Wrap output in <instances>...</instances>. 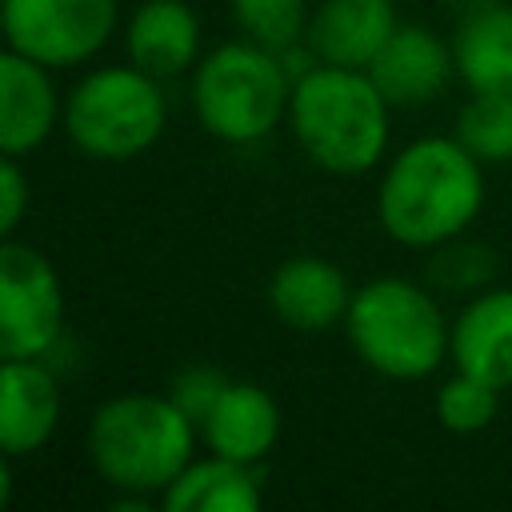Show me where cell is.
<instances>
[{"instance_id":"cell-20","label":"cell","mask_w":512,"mask_h":512,"mask_svg":"<svg viewBox=\"0 0 512 512\" xmlns=\"http://www.w3.org/2000/svg\"><path fill=\"white\" fill-rule=\"evenodd\" d=\"M232 16L252 44L272 52H284L308 36L304 0H232Z\"/></svg>"},{"instance_id":"cell-10","label":"cell","mask_w":512,"mask_h":512,"mask_svg":"<svg viewBox=\"0 0 512 512\" xmlns=\"http://www.w3.org/2000/svg\"><path fill=\"white\" fill-rule=\"evenodd\" d=\"M352 296L356 292L348 288V276L320 256L284 260L268 284V304H272L276 320L296 332H328V328L344 324Z\"/></svg>"},{"instance_id":"cell-8","label":"cell","mask_w":512,"mask_h":512,"mask_svg":"<svg viewBox=\"0 0 512 512\" xmlns=\"http://www.w3.org/2000/svg\"><path fill=\"white\" fill-rule=\"evenodd\" d=\"M116 12V0H4V40L48 68H72L108 44Z\"/></svg>"},{"instance_id":"cell-11","label":"cell","mask_w":512,"mask_h":512,"mask_svg":"<svg viewBox=\"0 0 512 512\" xmlns=\"http://www.w3.org/2000/svg\"><path fill=\"white\" fill-rule=\"evenodd\" d=\"M60 420V384L44 360H4L0 368V448L8 460L48 444Z\"/></svg>"},{"instance_id":"cell-2","label":"cell","mask_w":512,"mask_h":512,"mask_svg":"<svg viewBox=\"0 0 512 512\" xmlns=\"http://www.w3.org/2000/svg\"><path fill=\"white\" fill-rule=\"evenodd\" d=\"M388 100L364 68L312 64L292 84L288 120L300 148L336 176H360L388 148Z\"/></svg>"},{"instance_id":"cell-7","label":"cell","mask_w":512,"mask_h":512,"mask_svg":"<svg viewBox=\"0 0 512 512\" xmlns=\"http://www.w3.org/2000/svg\"><path fill=\"white\" fill-rule=\"evenodd\" d=\"M64 336V292L44 252L20 240L0 244V356L44 360Z\"/></svg>"},{"instance_id":"cell-21","label":"cell","mask_w":512,"mask_h":512,"mask_svg":"<svg viewBox=\"0 0 512 512\" xmlns=\"http://www.w3.org/2000/svg\"><path fill=\"white\" fill-rule=\"evenodd\" d=\"M500 412V388L468 376V372H456L452 380H444L436 388V420L448 428V432H480L496 420Z\"/></svg>"},{"instance_id":"cell-17","label":"cell","mask_w":512,"mask_h":512,"mask_svg":"<svg viewBox=\"0 0 512 512\" xmlns=\"http://www.w3.org/2000/svg\"><path fill=\"white\" fill-rule=\"evenodd\" d=\"M260 500L256 464H240L216 452L208 460H192L160 496L168 512H256Z\"/></svg>"},{"instance_id":"cell-6","label":"cell","mask_w":512,"mask_h":512,"mask_svg":"<svg viewBox=\"0 0 512 512\" xmlns=\"http://www.w3.org/2000/svg\"><path fill=\"white\" fill-rule=\"evenodd\" d=\"M168 120L160 80L136 64L88 72L64 100L68 140L92 160H132L148 152Z\"/></svg>"},{"instance_id":"cell-23","label":"cell","mask_w":512,"mask_h":512,"mask_svg":"<svg viewBox=\"0 0 512 512\" xmlns=\"http://www.w3.org/2000/svg\"><path fill=\"white\" fill-rule=\"evenodd\" d=\"M24 208H28V180L16 164V156H4L0 164V232L12 236L24 220Z\"/></svg>"},{"instance_id":"cell-12","label":"cell","mask_w":512,"mask_h":512,"mask_svg":"<svg viewBox=\"0 0 512 512\" xmlns=\"http://www.w3.org/2000/svg\"><path fill=\"white\" fill-rule=\"evenodd\" d=\"M60 120V100L48 64L4 48L0 56V148L4 156H24L40 148Z\"/></svg>"},{"instance_id":"cell-14","label":"cell","mask_w":512,"mask_h":512,"mask_svg":"<svg viewBox=\"0 0 512 512\" xmlns=\"http://www.w3.org/2000/svg\"><path fill=\"white\" fill-rule=\"evenodd\" d=\"M200 432L216 456H228L240 464H260L280 436V408L268 388H260L252 380H228L216 408L204 416Z\"/></svg>"},{"instance_id":"cell-1","label":"cell","mask_w":512,"mask_h":512,"mask_svg":"<svg viewBox=\"0 0 512 512\" xmlns=\"http://www.w3.org/2000/svg\"><path fill=\"white\" fill-rule=\"evenodd\" d=\"M484 208L480 160L448 136L408 144L384 172L376 216L396 244L440 248L456 240Z\"/></svg>"},{"instance_id":"cell-9","label":"cell","mask_w":512,"mask_h":512,"mask_svg":"<svg viewBox=\"0 0 512 512\" xmlns=\"http://www.w3.org/2000/svg\"><path fill=\"white\" fill-rule=\"evenodd\" d=\"M452 68H456V56L432 28L400 24L364 72L372 76V84L380 88V96L392 108H412V104L436 100L444 92Z\"/></svg>"},{"instance_id":"cell-4","label":"cell","mask_w":512,"mask_h":512,"mask_svg":"<svg viewBox=\"0 0 512 512\" xmlns=\"http://www.w3.org/2000/svg\"><path fill=\"white\" fill-rule=\"evenodd\" d=\"M344 328L356 356L388 380H424L452 352L440 304L404 276H376L356 288Z\"/></svg>"},{"instance_id":"cell-5","label":"cell","mask_w":512,"mask_h":512,"mask_svg":"<svg viewBox=\"0 0 512 512\" xmlns=\"http://www.w3.org/2000/svg\"><path fill=\"white\" fill-rule=\"evenodd\" d=\"M292 84L296 80L284 68L280 52L236 40L220 44L196 64L192 104L208 136L224 144H256L284 120Z\"/></svg>"},{"instance_id":"cell-16","label":"cell","mask_w":512,"mask_h":512,"mask_svg":"<svg viewBox=\"0 0 512 512\" xmlns=\"http://www.w3.org/2000/svg\"><path fill=\"white\" fill-rule=\"evenodd\" d=\"M200 20L184 0H144L128 20V56L156 80H172L196 64Z\"/></svg>"},{"instance_id":"cell-13","label":"cell","mask_w":512,"mask_h":512,"mask_svg":"<svg viewBox=\"0 0 512 512\" xmlns=\"http://www.w3.org/2000/svg\"><path fill=\"white\" fill-rule=\"evenodd\" d=\"M396 28L400 20L392 0H320V8L308 16L304 44L324 64L368 68Z\"/></svg>"},{"instance_id":"cell-3","label":"cell","mask_w":512,"mask_h":512,"mask_svg":"<svg viewBox=\"0 0 512 512\" xmlns=\"http://www.w3.org/2000/svg\"><path fill=\"white\" fill-rule=\"evenodd\" d=\"M192 440L196 424L172 396L152 392L112 396L88 420V456L120 492L164 496V488L192 464Z\"/></svg>"},{"instance_id":"cell-18","label":"cell","mask_w":512,"mask_h":512,"mask_svg":"<svg viewBox=\"0 0 512 512\" xmlns=\"http://www.w3.org/2000/svg\"><path fill=\"white\" fill-rule=\"evenodd\" d=\"M452 56L472 92L512 96V8L488 4L480 12H468L456 32Z\"/></svg>"},{"instance_id":"cell-24","label":"cell","mask_w":512,"mask_h":512,"mask_svg":"<svg viewBox=\"0 0 512 512\" xmlns=\"http://www.w3.org/2000/svg\"><path fill=\"white\" fill-rule=\"evenodd\" d=\"M444 4H452V8H460V12L468 16V12H480V8H488V4H496V0H444Z\"/></svg>"},{"instance_id":"cell-15","label":"cell","mask_w":512,"mask_h":512,"mask_svg":"<svg viewBox=\"0 0 512 512\" xmlns=\"http://www.w3.org/2000/svg\"><path fill=\"white\" fill-rule=\"evenodd\" d=\"M452 364L492 388H512V288L480 292L452 324Z\"/></svg>"},{"instance_id":"cell-22","label":"cell","mask_w":512,"mask_h":512,"mask_svg":"<svg viewBox=\"0 0 512 512\" xmlns=\"http://www.w3.org/2000/svg\"><path fill=\"white\" fill-rule=\"evenodd\" d=\"M228 388V376L224 372H216V368H208V364H196V368H184L176 380H172V400H176V408L200 428L204 424V416L216 408V400H220V392Z\"/></svg>"},{"instance_id":"cell-19","label":"cell","mask_w":512,"mask_h":512,"mask_svg":"<svg viewBox=\"0 0 512 512\" xmlns=\"http://www.w3.org/2000/svg\"><path fill=\"white\" fill-rule=\"evenodd\" d=\"M456 140L480 164L512 160V96H504V92H472V100L456 116Z\"/></svg>"}]
</instances>
